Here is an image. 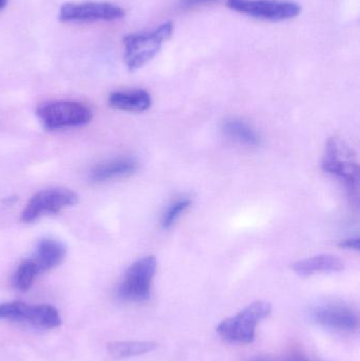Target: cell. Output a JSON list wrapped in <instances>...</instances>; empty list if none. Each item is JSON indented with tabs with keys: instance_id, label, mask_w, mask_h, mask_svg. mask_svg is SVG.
I'll list each match as a JSON object with an SVG mask.
<instances>
[{
	"instance_id": "1",
	"label": "cell",
	"mask_w": 360,
	"mask_h": 361,
	"mask_svg": "<svg viewBox=\"0 0 360 361\" xmlns=\"http://www.w3.org/2000/svg\"><path fill=\"white\" fill-rule=\"evenodd\" d=\"M321 167L325 173L340 180L351 197L359 200V161L354 150L346 142L338 137H332L327 142Z\"/></svg>"
},
{
	"instance_id": "2",
	"label": "cell",
	"mask_w": 360,
	"mask_h": 361,
	"mask_svg": "<svg viewBox=\"0 0 360 361\" xmlns=\"http://www.w3.org/2000/svg\"><path fill=\"white\" fill-rule=\"evenodd\" d=\"M173 32L171 21L163 23L154 31L125 36V63L130 71L141 69L158 55L163 44Z\"/></svg>"
},
{
	"instance_id": "3",
	"label": "cell",
	"mask_w": 360,
	"mask_h": 361,
	"mask_svg": "<svg viewBox=\"0 0 360 361\" xmlns=\"http://www.w3.org/2000/svg\"><path fill=\"white\" fill-rule=\"evenodd\" d=\"M271 312L272 305L270 302L255 301L237 315L220 322L217 326V333L228 343L249 345L255 339L258 324L270 316Z\"/></svg>"
},
{
	"instance_id": "4",
	"label": "cell",
	"mask_w": 360,
	"mask_h": 361,
	"mask_svg": "<svg viewBox=\"0 0 360 361\" xmlns=\"http://www.w3.org/2000/svg\"><path fill=\"white\" fill-rule=\"evenodd\" d=\"M36 114L49 130L85 126L92 120L90 108L77 102H49L40 105Z\"/></svg>"
},
{
	"instance_id": "5",
	"label": "cell",
	"mask_w": 360,
	"mask_h": 361,
	"mask_svg": "<svg viewBox=\"0 0 360 361\" xmlns=\"http://www.w3.org/2000/svg\"><path fill=\"white\" fill-rule=\"evenodd\" d=\"M158 269L154 256H146L135 261L125 274L118 294L122 300L144 302L151 296L152 281Z\"/></svg>"
},
{
	"instance_id": "6",
	"label": "cell",
	"mask_w": 360,
	"mask_h": 361,
	"mask_svg": "<svg viewBox=\"0 0 360 361\" xmlns=\"http://www.w3.org/2000/svg\"><path fill=\"white\" fill-rule=\"evenodd\" d=\"M0 320L25 322L42 329L61 326V317L56 307L51 305H29L21 301L1 303Z\"/></svg>"
},
{
	"instance_id": "7",
	"label": "cell",
	"mask_w": 360,
	"mask_h": 361,
	"mask_svg": "<svg viewBox=\"0 0 360 361\" xmlns=\"http://www.w3.org/2000/svg\"><path fill=\"white\" fill-rule=\"evenodd\" d=\"M77 202L78 195L70 189L61 187L44 189L30 199L21 214V220L25 223L33 222L46 214H57Z\"/></svg>"
},
{
	"instance_id": "8",
	"label": "cell",
	"mask_w": 360,
	"mask_h": 361,
	"mask_svg": "<svg viewBox=\"0 0 360 361\" xmlns=\"http://www.w3.org/2000/svg\"><path fill=\"white\" fill-rule=\"evenodd\" d=\"M228 6L241 14L270 21L293 19L302 12L299 4L279 0H228Z\"/></svg>"
},
{
	"instance_id": "9",
	"label": "cell",
	"mask_w": 360,
	"mask_h": 361,
	"mask_svg": "<svg viewBox=\"0 0 360 361\" xmlns=\"http://www.w3.org/2000/svg\"><path fill=\"white\" fill-rule=\"evenodd\" d=\"M125 11L110 2H67L59 10L58 18L63 23H94L122 19Z\"/></svg>"
},
{
	"instance_id": "10",
	"label": "cell",
	"mask_w": 360,
	"mask_h": 361,
	"mask_svg": "<svg viewBox=\"0 0 360 361\" xmlns=\"http://www.w3.org/2000/svg\"><path fill=\"white\" fill-rule=\"evenodd\" d=\"M311 318L315 324L337 333H353L359 326L357 312L342 301H330L314 307Z\"/></svg>"
},
{
	"instance_id": "11",
	"label": "cell",
	"mask_w": 360,
	"mask_h": 361,
	"mask_svg": "<svg viewBox=\"0 0 360 361\" xmlns=\"http://www.w3.org/2000/svg\"><path fill=\"white\" fill-rule=\"evenodd\" d=\"M108 102L114 109L133 114L147 111L152 105L151 95L144 89L116 91L110 94Z\"/></svg>"
},
{
	"instance_id": "12",
	"label": "cell",
	"mask_w": 360,
	"mask_h": 361,
	"mask_svg": "<svg viewBox=\"0 0 360 361\" xmlns=\"http://www.w3.org/2000/svg\"><path fill=\"white\" fill-rule=\"evenodd\" d=\"M137 171V163L131 158H116L95 165L91 169L93 182H107L110 180L130 177Z\"/></svg>"
},
{
	"instance_id": "13",
	"label": "cell",
	"mask_w": 360,
	"mask_h": 361,
	"mask_svg": "<svg viewBox=\"0 0 360 361\" xmlns=\"http://www.w3.org/2000/svg\"><path fill=\"white\" fill-rule=\"evenodd\" d=\"M292 269L298 276L309 277L319 273H340L344 271L345 263L340 257L323 254L297 261Z\"/></svg>"
},
{
	"instance_id": "14",
	"label": "cell",
	"mask_w": 360,
	"mask_h": 361,
	"mask_svg": "<svg viewBox=\"0 0 360 361\" xmlns=\"http://www.w3.org/2000/svg\"><path fill=\"white\" fill-rule=\"evenodd\" d=\"M65 246L61 242L52 239H44L39 242L35 256L31 259L38 273L51 271L58 267L66 257Z\"/></svg>"
},
{
	"instance_id": "15",
	"label": "cell",
	"mask_w": 360,
	"mask_h": 361,
	"mask_svg": "<svg viewBox=\"0 0 360 361\" xmlns=\"http://www.w3.org/2000/svg\"><path fill=\"white\" fill-rule=\"evenodd\" d=\"M222 131L228 139L249 146V147H257L261 144V137L258 131L240 118H228L222 124Z\"/></svg>"
},
{
	"instance_id": "16",
	"label": "cell",
	"mask_w": 360,
	"mask_h": 361,
	"mask_svg": "<svg viewBox=\"0 0 360 361\" xmlns=\"http://www.w3.org/2000/svg\"><path fill=\"white\" fill-rule=\"evenodd\" d=\"M156 347L152 341H114L108 343L107 351L114 360H125L151 353Z\"/></svg>"
},
{
	"instance_id": "17",
	"label": "cell",
	"mask_w": 360,
	"mask_h": 361,
	"mask_svg": "<svg viewBox=\"0 0 360 361\" xmlns=\"http://www.w3.org/2000/svg\"><path fill=\"white\" fill-rule=\"evenodd\" d=\"M192 201L187 197H179V199L169 204L168 207L165 209L164 214L161 220V225L164 229H170L177 221L181 218L182 214L187 212L188 208L192 206Z\"/></svg>"
},
{
	"instance_id": "18",
	"label": "cell",
	"mask_w": 360,
	"mask_h": 361,
	"mask_svg": "<svg viewBox=\"0 0 360 361\" xmlns=\"http://www.w3.org/2000/svg\"><path fill=\"white\" fill-rule=\"evenodd\" d=\"M39 275L35 264L31 259L23 261L15 271L14 284L19 290H29L33 286L34 280Z\"/></svg>"
},
{
	"instance_id": "19",
	"label": "cell",
	"mask_w": 360,
	"mask_h": 361,
	"mask_svg": "<svg viewBox=\"0 0 360 361\" xmlns=\"http://www.w3.org/2000/svg\"><path fill=\"white\" fill-rule=\"evenodd\" d=\"M249 361H319L315 358L308 357L304 354H290V355L278 356V357H255Z\"/></svg>"
},
{
	"instance_id": "20",
	"label": "cell",
	"mask_w": 360,
	"mask_h": 361,
	"mask_svg": "<svg viewBox=\"0 0 360 361\" xmlns=\"http://www.w3.org/2000/svg\"><path fill=\"white\" fill-rule=\"evenodd\" d=\"M340 247L344 250H359V238H350V239H346L340 244Z\"/></svg>"
},
{
	"instance_id": "21",
	"label": "cell",
	"mask_w": 360,
	"mask_h": 361,
	"mask_svg": "<svg viewBox=\"0 0 360 361\" xmlns=\"http://www.w3.org/2000/svg\"><path fill=\"white\" fill-rule=\"evenodd\" d=\"M207 1H211V0H182V4L185 6H194Z\"/></svg>"
},
{
	"instance_id": "22",
	"label": "cell",
	"mask_w": 360,
	"mask_h": 361,
	"mask_svg": "<svg viewBox=\"0 0 360 361\" xmlns=\"http://www.w3.org/2000/svg\"><path fill=\"white\" fill-rule=\"evenodd\" d=\"M6 4H8V0H0V11L6 6Z\"/></svg>"
}]
</instances>
